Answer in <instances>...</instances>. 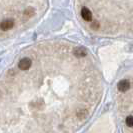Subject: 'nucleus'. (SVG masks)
I'll return each mask as SVG.
<instances>
[{
  "label": "nucleus",
  "mask_w": 133,
  "mask_h": 133,
  "mask_svg": "<svg viewBox=\"0 0 133 133\" xmlns=\"http://www.w3.org/2000/svg\"><path fill=\"white\" fill-rule=\"evenodd\" d=\"M14 24H15V22H14L13 19H9L8 18V19L3 20V21L0 22V30H2V31H9V30H11L14 27Z\"/></svg>",
  "instance_id": "nucleus-4"
},
{
  "label": "nucleus",
  "mask_w": 133,
  "mask_h": 133,
  "mask_svg": "<svg viewBox=\"0 0 133 133\" xmlns=\"http://www.w3.org/2000/svg\"><path fill=\"white\" fill-rule=\"evenodd\" d=\"M79 14L92 33L133 40V0H77Z\"/></svg>",
  "instance_id": "nucleus-1"
},
{
  "label": "nucleus",
  "mask_w": 133,
  "mask_h": 133,
  "mask_svg": "<svg viewBox=\"0 0 133 133\" xmlns=\"http://www.w3.org/2000/svg\"><path fill=\"white\" fill-rule=\"evenodd\" d=\"M32 63L33 62H32V59L30 57H24V58H22L19 61L18 68H19V70H21V71H27V70H29L31 68Z\"/></svg>",
  "instance_id": "nucleus-3"
},
{
  "label": "nucleus",
  "mask_w": 133,
  "mask_h": 133,
  "mask_svg": "<svg viewBox=\"0 0 133 133\" xmlns=\"http://www.w3.org/2000/svg\"><path fill=\"white\" fill-rule=\"evenodd\" d=\"M116 107L121 133H133V72L117 83Z\"/></svg>",
  "instance_id": "nucleus-2"
},
{
  "label": "nucleus",
  "mask_w": 133,
  "mask_h": 133,
  "mask_svg": "<svg viewBox=\"0 0 133 133\" xmlns=\"http://www.w3.org/2000/svg\"><path fill=\"white\" fill-rule=\"evenodd\" d=\"M36 13V10H35V7H26L25 9H24V11H23V14L28 17V18H30V17H32L33 15H35Z\"/></svg>",
  "instance_id": "nucleus-5"
}]
</instances>
